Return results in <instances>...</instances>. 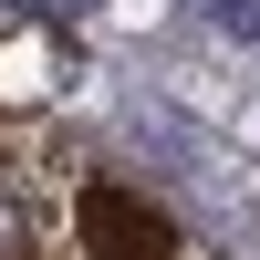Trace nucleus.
Masks as SVG:
<instances>
[{
	"label": "nucleus",
	"instance_id": "f257e3e1",
	"mask_svg": "<svg viewBox=\"0 0 260 260\" xmlns=\"http://www.w3.org/2000/svg\"><path fill=\"white\" fill-rule=\"evenodd\" d=\"M83 229H94V260H156V219H136V198H94Z\"/></svg>",
	"mask_w": 260,
	"mask_h": 260
},
{
	"label": "nucleus",
	"instance_id": "f03ea898",
	"mask_svg": "<svg viewBox=\"0 0 260 260\" xmlns=\"http://www.w3.org/2000/svg\"><path fill=\"white\" fill-rule=\"evenodd\" d=\"M208 21H219V31H260V0H198Z\"/></svg>",
	"mask_w": 260,
	"mask_h": 260
},
{
	"label": "nucleus",
	"instance_id": "7ed1b4c3",
	"mask_svg": "<svg viewBox=\"0 0 260 260\" xmlns=\"http://www.w3.org/2000/svg\"><path fill=\"white\" fill-rule=\"evenodd\" d=\"M21 11H73V0H21Z\"/></svg>",
	"mask_w": 260,
	"mask_h": 260
}]
</instances>
